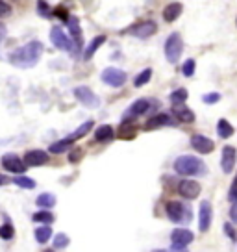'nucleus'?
Here are the masks:
<instances>
[{
	"label": "nucleus",
	"mask_w": 237,
	"mask_h": 252,
	"mask_svg": "<svg viewBox=\"0 0 237 252\" xmlns=\"http://www.w3.org/2000/svg\"><path fill=\"white\" fill-rule=\"evenodd\" d=\"M173 113L180 122H185V124L195 122V113H193V110H189V108L183 106V104H173Z\"/></svg>",
	"instance_id": "19"
},
{
	"label": "nucleus",
	"mask_w": 237,
	"mask_h": 252,
	"mask_svg": "<svg viewBox=\"0 0 237 252\" xmlns=\"http://www.w3.org/2000/svg\"><path fill=\"white\" fill-rule=\"evenodd\" d=\"M74 97H76V100L85 106V108H99L100 106V98L97 97V95L93 93L89 87H85V85H78V87H74Z\"/></svg>",
	"instance_id": "7"
},
{
	"label": "nucleus",
	"mask_w": 237,
	"mask_h": 252,
	"mask_svg": "<svg viewBox=\"0 0 237 252\" xmlns=\"http://www.w3.org/2000/svg\"><path fill=\"white\" fill-rule=\"evenodd\" d=\"M150 108H152V106H150V100H148V98H139V100H136V102L128 108V112L124 113L122 121H128L130 117H134V119H136V117H139V115H145Z\"/></svg>",
	"instance_id": "15"
},
{
	"label": "nucleus",
	"mask_w": 237,
	"mask_h": 252,
	"mask_svg": "<svg viewBox=\"0 0 237 252\" xmlns=\"http://www.w3.org/2000/svg\"><path fill=\"white\" fill-rule=\"evenodd\" d=\"M113 137H115V132H113V128H111L110 124H102L95 132V139L99 141V143H108Z\"/></svg>",
	"instance_id": "21"
},
{
	"label": "nucleus",
	"mask_w": 237,
	"mask_h": 252,
	"mask_svg": "<svg viewBox=\"0 0 237 252\" xmlns=\"http://www.w3.org/2000/svg\"><path fill=\"white\" fill-rule=\"evenodd\" d=\"M43 50H45L43 43L30 41L24 47L13 50L9 54V61H11V65L19 67V69H30V67H34L39 61V58L43 56Z\"/></svg>",
	"instance_id": "1"
},
{
	"label": "nucleus",
	"mask_w": 237,
	"mask_h": 252,
	"mask_svg": "<svg viewBox=\"0 0 237 252\" xmlns=\"http://www.w3.org/2000/svg\"><path fill=\"white\" fill-rule=\"evenodd\" d=\"M156 32H158V24H156L154 20H145V22H139V24L130 28V34L139 39L150 38V36H154Z\"/></svg>",
	"instance_id": "11"
},
{
	"label": "nucleus",
	"mask_w": 237,
	"mask_h": 252,
	"mask_svg": "<svg viewBox=\"0 0 237 252\" xmlns=\"http://www.w3.org/2000/svg\"><path fill=\"white\" fill-rule=\"evenodd\" d=\"M67 24H69V30H71V36L74 39V50H80L83 47V38H82V30H80V22L76 17H69L67 20Z\"/></svg>",
	"instance_id": "18"
},
{
	"label": "nucleus",
	"mask_w": 237,
	"mask_h": 252,
	"mask_svg": "<svg viewBox=\"0 0 237 252\" xmlns=\"http://www.w3.org/2000/svg\"><path fill=\"white\" fill-rule=\"evenodd\" d=\"M13 233H15L13 224L6 223V224H2V226H0V237H2V239H11V237H13Z\"/></svg>",
	"instance_id": "35"
},
{
	"label": "nucleus",
	"mask_w": 237,
	"mask_h": 252,
	"mask_svg": "<svg viewBox=\"0 0 237 252\" xmlns=\"http://www.w3.org/2000/svg\"><path fill=\"white\" fill-rule=\"evenodd\" d=\"M9 13H11V6H9L8 2L0 0V17H8Z\"/></svg>",
	"instance_id": "38"
},
{
	"label": "nucleus",
	"mask_w": 237,
	"mask_h": 252,
	"mask_svg": "<svg viewBox=\"0 0 237 252\" xmlns=\"http://www.w3.org/2000/svg\"><path fill=\"white\" fill-rule=\"evenodd\" d=\"M67 245H69V235L67 233H56L54 249H65Z\"/></svg>",
	"instance_id": "34"
},
{
	"label": "nucleus",
	"mask_w": 237,
	"mask_h": 252,
	"mask_svg": "<svg viewBox=\"0 0 237 252\" xmlns=\"http://www.w3.org/2000/svg\"><path fill=\"white\" fill-rule=\"evenodd\" d=\"M11 182H13V184H15V186L22 187V189H34V187H36V182H34V180H32V178L24 176V174H22V176L13 178V180H11Z\"/></svg>",
	"instance_id": "32"
},
{
	"label": "nucleus",
	"mask_w": 237,
	"mask_h": 252,
	"mask_svg": "<svg viewBox=\"0 0 237 252\" xmlns=\"http://www.w3.org/2000/svg\"><path fill=\"white\" fill-rule=\"evenodd\" d=\"M213 221V210H211L210 200H202L200 208H198V230L200 232H208Z\"/></svg>",
	"instance_id": "9"
},
{
	"label": "nucleus",
	"mask_w": 237,
	"mask_h": 252,
	"mask_svg": "<svg viewBox=\"0 0 237 252\" xmlns=\"http://www.w3.org/2000/svg\"><path fill=\"white\" fill-rule=\"evenodd\" d=\"M71 147H73V141H71V139H61V141H56V143H52L48 150H50L52 154H63V152H67V150H71Z\"/></svg>",
	"instance_id": "26"
},
{
	"label": "nucleus",
	"mask_w": 237,
	"mask_h": 252,
	"mask_svg": "<svg viewBox=\"0 0 237 252\" xmlns=\"http://www.w3.org/2000/svg\"><path fill=\"white\" fill-rule=\"evenodd\" d=\"M4 38V26H2V24H0V39Z\"/></svg>",
	"instance_id": "45"
},
{
	"label": "nucleus",
	"mask_w": 237,
	"mask_h": 252,
	"mask_svg": "<svg viewBox=\"0 0 237 252\" xmlns=\"http://www.w3.org/2000/svg\"><path fill=\"white\" fill-rule=\"evenodd\" d=\"M234 126L230 124L226 119H220L219 122H217V134H219L222 139H228V137H232L234 136Z\"/></svg>",
	"instance_id": "25"
},
{
	"label": "nucleus",
	"mask_w": 237,
	"mask_h": 252,
	"mask_svg": "<svg viewBox=\"0 0 237 252\" xmlns=\"http://www.w3.org/2000/svg\"><path fill=\"white\" fill-rule=\"evenodd\" d=\"M236 161H237V152L232 145H226L222 149V154H220V169L224 174H230L234 167H236Z\"/></svg>",
	"instance_id": "10"
},
{
	"label": "nucleus",
	"mask_w": 237,
	"mask_h": 252,
	"mask_svg": "<svg viewBox=\"0 0 237 252\" xmlns=\"http://www.w3.org/2000/svg\"><path fill=\"white\" fill-rule=\"evenodd\" d=\"M102 82L106 85H110V87H122V85L126 84L128 80V75L122 71V69H117V67H108V69H104L102 71Z\"/></svg>",
	"instance_id": "5"
},
{
	"label": "nucleus",
	"mask_w": 237,
	"mask_h": 252,
	"mask_svg": "<svg viewBox=\"0 0 237 252\" xmlns=\"http://www.w3.org/2000/svg\"><path fill=\"white\" fill-rule=\"evenodd\" d=\"M202 100L206 104H217L220 100V95L219 93H208L202 97Z\"/></svg>",
	"instance_id": "37"
},
{
	"label": "nucleus",
	"mask_w": 237,
	"mask_h": 252,
	"mask_svg": "<svg viewBox=\"0 0 237 252\" xmlns=\"http://www.w3.org/2000/svg\"><path fill=\"white\" fill-rule=\"evenodd\" d=\"M52 13H54L56 17H59V19L63 20V22H67V20H69V13L65 11V8H56Z\"/></svg>",
	"instance_id": "39"
},
{
	"label": "nucleus",
	"mask_w": 237,
	"mask_h": 252,
	"mask_svg": "<svg viewBox=\"0 0 237 252\" xmlns=\"http://www.w3.org/2000/svg\"><path fill=\"white\" fill-rule=\"evenodd\" d=\"M83 156V150L82 149H74L73 152H71V156H69V159L73 161V163H76V161H80Z\"/></svg>",
	"instance_id": "40"
},
{
	"label": "nucleus",
	"mask_w": 237,
	"mask_h": 252,
	"mask_svg": "<svg viewBox=\"0 0 237 252\" xmlns=\"http://www.w3.org/2000/svg\"><path fill=\"white\" fill-rule=\"evenodd\" d=\"M50 41H52V43H54V47H58L59 50H65V52H74L73 41L67 38V34H65L59 26H54V28L50 30Z\"/></svg>",
	"instance_id": "8"
},
{
	"label": "nucleus",
	"mask_w": 237,
	"mask_h": 252,
	"mask_svg": "<svg viewBox=\"0 0 237 252\" xmlns=\"http://www.w3.org/2000/svg\"><path fill=\"white\" fill-rule=\"evenodd\" d=\"M171 239H173V245H171L173 251H185L187 245L195 239V233L187 228H174L173 233H171Z\"/></svg>",
	"instance_id": "6"
},
{
	"label": "nucleus",
	"mask_w": 237,
	"mask_h": 252,
	"mask_svg": "<svg viewBox=\"0 0 237 252\" xmlns=\"http://www.w3.org/2000/svg\"><path fill=\"white\" fill-rule=\"evenodd\" d=\"M230 217H232V221H237V206L236 204L232 206V210H230Z\"/></svg>",
	"instance_id": "42"
},
{
	"label": "nucleus",
	"mask_w": 237,
	"mask_h": 252,
	"mask_svg": "<svg viewBox=\"0 0 237 252\" xmlns=\"http://www.w3.org/2000/svg\"><path fill=\"white\" fill-rule=\"evenodd\" d=\"M171 102L173 104H185L187 100V91L183 89V87H178V89H174L173 93H171Z\"/></svg>",
	"instance_id": "31"
},
{
	"label": "nucleus",
	"mask_w": 237,
	"mask_h": 252,
	"mask_svg": "<svg viewBox=\"0 0 237 252\" xmlns=\"http://www.w3.org/2000/svg\"><path fill=\"white\" fill-rule=\"evenodd\" d=\"M118 137H122V139H132V137H136V126H134V122L132 121L120 122V126H118Z\"/></svg>",
	"instance_id": "24"
},
{
	"label": "nucleus",
	"mask_w": 237,
	"mask_h": 252,
	"mask_svg": "<svg viewBox=\"0 0 237 252\" xmlns=\"http://www.w3.org/2000/svg\"><path fill=\"white\" fill-rule=\"evenodd\" d=\"M182 11H183L182 2H171V4H167L163 8V19L167 22H174V20L182 15Z\"/></svg>",
	"instance_id": "20"
},
{
	"label": "nucleus",
	"mask_w": 237,
	"mask_h": 252,
	"mask_svg": "<svg viewBox=\"0 0 237 252\" xmlns=\"http://www.w3.org/2000/svg\"><path fill=\"white\" fill-rule=\"evenodd\" d=\"M93 126H95V122H93V121H85L82 124V126H78V128H76V130H74L73 134H71V136L67 137V139H71L73 143L76 139H82L83 136H87V134H89V132L93 130Z\"/></svg>",
	"instance_id": "23"
},
{
	"label": "nucleus",
	"mask_w": 237,
	"mask_h": 252,
	"mask_svg": "<svg viewBox=\"0 0 237 252\" xmlns=\"http://www.w3.org/2000/svg\"><path fill=\"white\" fill-rule=\"evenodd\" d=\"M34 221L41 224H50V223H54V215H52V212H48L46 208H43L41 212L34 213Z\"/></svg>",
	"instance_id": "29"
},
{
	"label": "nucleus",
	"mask_w": 237,
	"mask_h": 252,
	"mask_svg": "<svg viewBox=\"0 0 237 252\" xmlns=\"http://www.w3.org/2000/svg\"><path fill=\"white\" fill-rule=\"evenodd\" d=\"M224 232L228 233V235H230V239H232V241H237L236 230H234V226H232V224H230V223L224 224Z\"/></svg>",
	"instance_id": "41"
},
{
	"label": "nucleus",
	"mask_w": 237,
	"mask_h": 252,
	"mask_svg": "<svg viewBox=\"0 0 237 252\" xmlns=\"http://www.w3.org/2000/svg\"><path fill=\"white\" fill-rule=\"evenodd\" d=\"M37 206L39 208H46V210H50V208H54L56 206V196L52 193H43V195L37 196Z\"/></svg>",
	"instance_id": "28"
},
{
	"label": "nucleus",
	"mask_w": 237,
	"mask_h": 252,
	"mask_svg": "<svg viewBox=\"0 0 237 252\" xmlns=\"http://www.w3.org/2000/svg\"><path fill=\"white\" fill-rule=\"evenodd\" d=\"M2 167L6 169V171H9V173L20 174V173H24L26 165H24V161L19 158L17 154H4L2 156Z\"/></svg>",
	"instance_id": "14"
},
{
	"label": "nucleus",
	"mask_w": 237,
	"mask_h": 252,
	"mask_svg": "<svg viewBox=\"0 0 237 252\" xmlns=\"http://www.w3.org/2000/svg\"><path fill=\"white\" fill-rule=\"evenodd\" d=\"M8 182H11L8 176H4V174H0V186H6Z\"/></svg>",
	"instance_id": "43"
},
{
	"label": "nucleus",
	"mask_w": 237,
	"mask_h": 252,
	"mask_svg": "<svg viewBox=\"0 0 237 252\" xmlns=\"http://www.w3.org/2000/svg\"><path fill=\"white\" fill-rule=\"evenodd\" d=\"M178 191H180V195L185 196V198H197V196L200 195L202 187L197 180H182V182L178 184Z\"/></svg>",
	"instance_id": "16"
},
{
	"label": "nucleus",
	"mask_w": 237,
	"mask_h": 252,
	"mask_svg": "<svg viewBox=\"0 0 237 252\" xmlns=\"http://www.w3.org/2000/svg\"><path fill=\"white\" fill-rule=\"evenodd\" d=\"M104 43H106V36H97V38L93 39L91 43L87 45V48H85V52H83V59H91V58L95 56V52H97Z\"/></svg>",
	"instance_id": "22"
},
{
	"label": "nucleus",
	"mask_w": 237,
	"mask_h": 252,
	"mask_svg": "<svg viewBox=\"0 0 237 252\" xmlns=\"http://www.w3.org/2000/svg\"><path fill=\"white\" fill-rule=\"evenodd\" d=\"M191 147L193 150H197L200 154H210L215 150V143L202 134H195V136H191Z\"/></svg>",
	"instance_id": "12"
},
{
	"label": "nucleus",
	"mask_w": 237,
	"mask_h": 252,
	"mask_svg": "<svg viewBox=\"0 0 237 252\" xmlns=\"http://www.w3.org/2000/svg\"><path fill=\"white\" fill-rule=\"evenodd\" d=\"M52 237V228L48 226V224H45V226H39V228H36V239L37 243H41V245H45L48 239Z\"/></svg>",
	"instance_id": "27"
},
{
	"label": "nucleus",
	"mask_w": 237,
	"mask_h": 252,
	"mask_svg": "<svg viewBox=\"0 0 237 252\" xmlns=\"http://www.w3.org/2000/svg\"><path fill=\"white\" fill-rule=\"evenodd\" d=\"M195 71H197V61H195L193 58H189V59H185V61H183V67H182L183 76L191 78V76L195 75Z\"/></svg>",
	"instance_id": "33"
},
{
	"label": "nucleus",
	"mask_w": 237,
	"mask_h": 252,
	"mask_svg": "<svg viewBox=\"0 0 237 252\" xmlns=\"http://www.w3.org/2000/svg\"><path fill=\"white\" fill-rule=\"evenodd\" d=\"M45 163H48V154L45 150H28L24 154V165L26 167H41Z\"/></svg>",
	"instance_id": "13"
},
{
	"label": "nucleus",
	"mask_w": 237,
	"mask_h": 252,
	"mask_svg": "<svg viewBox=\"0 0 237 252\" xmlns=\"http://www.w3.org/2000/svg\"><path fill=\"white\" fill-rule=\"evenodd\" d=\"M237 189V176H236V180H234V184H232V187H230V193H234Z\"/></svg>",
	"instance_id": "44"
},
{
	"label": "nucleus",
	"mask_w": 237,
	"mask_h": 252,
	"mask_svg": "<svg viewBox=\"0 0 237 252\" xmlns=\"http://www.w3.org/2000/svg\"><path fill=\"white\" fill-rule=\"evenodd\" d=\"M37 11H39L43 17H46V19L52 15V10L48 8V4H46L45 0H39V2H37Z\"/></svg>",
	"instance_id": "36"
},
{
	"label": "nucleus",
	"mask_w": 237,
	"mask_h": 252,
	"mask_svg": "<svg viewBox=\"0 0 237 252\" xmlns=\"http://www.w3.org/2000/svg\"><path fill=\"white\" fill-rule=\"evenodd\" d=\"M150 78H152V69H145V71H141V73L134 78V85H136V87H143L145 84L150 82Z\"/></svg>",
	"instance_id": "30"
},
{
	"label": "nucleus",
	"mask_w": 237,
	"mask_h": 252,
	"mask_svg": "<svg viewBox=\"0 0 237 252\" xmlns=\"http://www.w3.org/2000/svg\"><path fill=\"white\" fill-rule=\"evenodd\" d=\"M165 213H167V217L176 224H187L193 217L191 208L187 204H183V202H178V200L167 202V206H165Z\"/></svg>",
	"instance_id": "3"
},
{
	"label": "nucleus",
	"mask_w": 237,
	"mask_h": 252,
	"mask_svg": "<svg viewBox=\"0 0 237 252\" xmlns=\"http://www.w3.org/2000/svg\"><path fill=\"white\" fill-rule=\"evenodd\" d=\"M174 124L176 122L173 121V117L169 113H158L145 122V130H156V128H161V126H174Z\"/></svg>",
	"instance_id": "17"
},
{
	"label": "nucleus",
	"mask_w": 237,
	"mask_h": 252,
	"mask_svg": "<svg viewBox=\"0 0 237 252\" xmlns=\"http://www.w3.org/2000/svg\"><path fill=\"white\" fill-rule=\"evenodd\" d=\"M165 58H167V61L169 63H176L178 59H180V56H182L183 52V41L182 38L174 32V34H171L169 38H167V41H165Z\"/></svg>",
	"instance_id": "4"
},
{
	"label": "nucleus",
	"mask_w": 237,
	"mask_h": 252,
	"mask_svg": "<svg viewBox=\"0 0 237 252\" xmlns=\"http://www.w3.org/2000/svg\"><path fill=\"white\" fill-rule=\"evenodd\" d=\"M174 171L182 176H198V174H204V161L197 156H180V158L174 159Z\"/></svg>",
	"instance_id": "2"
}]
</instances>
